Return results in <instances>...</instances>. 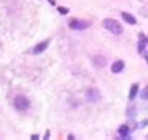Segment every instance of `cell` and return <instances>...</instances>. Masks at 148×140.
<instances>
[{
	"label": "cell",
	"instance_id": "cell-17",
	"mask_svg": "<svg viewBox=\"0 0 148 140\" xmlns=\"http://www.w3.org/2000/svg\"><path fill=\"white\" fill-rule=\"evenodd\" d=\"M147 124H148V120H145V121L142 123V126H147Z\"/></svg>",
	"mask_w": 148,
	"mask_h": 140
},
{
	"label": "cell",
	"instance_id": "cell-12",
	"mask_svg": "<svg viewBox=\"0 0 148 140\" xmlns=\"http://www.w3.org/2000/svg\"><path fill=\"white\" fill-rule=\"evenodd\" d=\"M57 11H58L62 16H65V14H68V13H69V10L66 8V6H58V8H57Z\"/></svg>",
	"mask_w": 148,
	"mask_h": 140
},
{
	"label": "cell",
	"instance_id": "cell-11",
	"mask_svg": "<svg viewBox=\"0 0 148 140\" xmlns=\"http://www.w3.org/2000/svg\"><path fill=\"white\" fill-rule=\"evenodd\" d=\"M147 43H148V40L143 35H140V43H139V54H143V51H145V46H147Z\"/></svg>",
	"mask_w": 148,
	"mask_h": 140
},
{
	"label": "cell",
	"instance_id": "cell-8",
	"mask_svg": "<svg viewBox=\"0 0 148 140\" xmlns=\"http://www.w3.org/2000/svg\"><path fill=\"white\" fill-rule=\"evenodd\" d=\"M93 65L96 66V68H104L106 58L103 57V55H95V57H93Z\"/></svg>",
	"mask_w": 148,
	"mask_h": 140
},
{
	"label": "cell",
	"instance_id": "cell-13",
	"mask_svg": "<svg viewBox=\"0 0 148 140\" xmlns=\"http://www.w3.org/2000/svg\"><path fill=\"white\" fill-rule=\"evenodd\" d=\"M142 99H145V101H148V87L145 90H143L142 92Z\"/></svg>",
	"mask_w": 148,
	"mask_h": 140
},
{
	"label": "cell",
	"instance_id": "cell-19",
	"mask_svg": "<svg viewBox=\"0 0 148 140\" xmlns=\"http://www.w3.org/2000/svg\"><path fill=\"white\" fill-rule=\"evenodd\" d=\"M147 139H148V137H147Z\"/></svg>",
	"mask_w": 148,
	"mask_h": 140
},
{
	"label": "cell",
	"instance_id": "cell-4",
	"mask_svg": "<svg viewBox=\"0 0 148 140\" xmlns=\"http://www.w3.org/2000/svg\"><path fill=\"white\" fill-rule=\"evenodd\" d=\"M85 98L90 102H96V101L101 99V92L98 88H95V87H91V88H88L85 92Z\"/></svg>",
	"mask_w": 148,
	"mask_h": 140
},
{
	"label": "cell",
	"instance_id": "cell-5",
	"mask_svg": "<svg viewBox=\"0 0 148 140\" xmlns=\"http://www.w3.org/2000/svg\"><path fill=\"white\" fill-rule=\"evenodd\" d=\"M49 44H51V40H44L43 43H40V44H36L33 49H32V54L33 55H38V54H43V52L46 51V49L49 47Z\"/></svg>",
	"mask_w": 148,
	"mask_h": 140
},
{
	"label": "cell",
	"instance_id": "cell-9",
	"mask_svg": "<svg viewBox=\"0 0 148 140\" xmlns=\"http://www.w3.org/2000/svg\"><path fill=\"white\" fill-rule=\"evenodd\" d=\"M118 134H120V139H131L129 137V126L123 124L121 128L118 129Z\"/></svg>",
	"mask_w": 148,
	"mask_h": 140
},
{
	"label": "cell",
	"instance_id": "cell-3",
	"mask_svg": "<svg viewBox=\"0 0 148 140\" xmlns=\"http://www.w3.org/2000/svg\"><path fill=\"white\" fill-rule=\"evenodd\" d=\"M68 25L71 30H85L90 27V22L85 19H76V17H74V19H71L68 22Z\"/></svg>",
	"mask_w": 148,
	"mask_h": 140
},
{
	"label": "cell",
	"instance_id": "cell-6",
	"mask_svg": "<svg viewBox=\"0 0 148 140\" xmlns=\"http://www.w3.org/2000/svg\"><path fill=\"white\" fill-rule=\"evenodd\" d=\"M123 69H125V61H121V60L114 61L112 66H110V71L114 72V74H118V72H121Z\"/></svg>",
	"mask_w": 148,
	"mask_h": 140
},
{
	"label": "cell",
	"instance_id": "cell-7",
	"mask_svg": "<svg viewBox=\"0 0 148 140\" xmlns=\"http://www.w3.org/2000/svg\"><path fill=\"white\" fill-rule=\"evenodd\" d=\"M121 17H123V20H125L126 24H129V25H136V24H137L136 17H134L132 14H129V13H126V11L121 13Z\"/></svg>",
	"mask_w": 148,
	"mask_h": 140
},
{
	"label": "cell",
	"instance_id": "cell-16",
	"mask_svg": "<svg viewBox=\"0 0 148 140\" xmlns=\"http://www.w3.org/2000/svg\"><path fill=\"white\" fill-rule=\"evenodd\" d=\"M49 3H51V5H55V0H49Z\"/></svg>",
	"mask_w": 148,
	"mask_h": 140
},
{
	"label": "cell",
	"instance_id": "cell-10",
	"mask_svg": "<svg viewBox=\"0 0 148 140\" xmlns=\"http://www.w3.org/2000/svg\"><path fill=\"white\" fill-rule=\"evenodd\" d=\"M137 93H139V85H137V83H132L131 90H129V99L134 101V99H136V96H137Z\"/></svg>",
	"mask_w": 148,
	"mask_h": 140
},
{
	"label": "cell",
	"instance_id": "cell-14",
	"mask_svg": "<svg viewBox=\"0 0 148 140\" xmlns=\"http://www.w3.org/2000/svg\"><path fill=\"white\" fill-rule=\"evenodd\" d=\"M49 137H51V132H49V131H46V135H44V139H46V140H47Z\"/></svg>",
	"mask_w": 148,
	"mask_h": 140
},
{
	"label": "cell",
	"instance_id": "cell-18",
	"mask_svg": "<svg viewBox=\"0 0 148 140\" xmlns=\"http://www.w3.org/2000/svg\"><path fill=\"white\" fill-rule=\"evenodd\" d=\"M147 61H148V55H147Z\"/></svg>",
	"mask_w": 148,
	"mask_h": 140
},
{
	"label": "cell",
	"instance_id": "cell-1",
	"mask_svg": "<svg viewBox=\"0 0 148 140\" xmlns=\"http://www.w3.org/2000/svg\"><path fill=\"white\" fill-rule=\"evenodd\" d=\"M13 106H14V109L19 110V112H27L30 109V99L27 96L17 94L14 99H13Z\"/></svg>",
	"mask_w": 148,
	"mask_h": 140
},
{
	"label": "cell",
	"instance_id": "cell-15",
	"mask_svg": "<svg viewBox=\"0 0 148 140\" xmlns=\"http://www.w3.org/2000/svg\"><path fill=\"white\" fill-rule=\"evenodd\" d=\"M30 139H32V140H36V139H40V137H38V134H33Z\"/></svg>",
	"mask_w": 148,
	"mask_h": 140
},
{
	"label": "cell",
	"instance_id": "cell-2",
	"mask_svg": "<svg viewBox=\"0 0 148 140\" xmlns=\"http://www.w3.org/2000/svg\"><path fill=\"white\" fill-rule=\"evenodd\" d=\"M103 25H104L106 30H109L110 33H114V35H121L123 33L121 24L117 22L115 19H104L103 20Z\"/></svg>",
	"mask_w": 148,
	"mask_h": 140
}]
</instances>
